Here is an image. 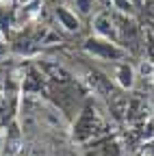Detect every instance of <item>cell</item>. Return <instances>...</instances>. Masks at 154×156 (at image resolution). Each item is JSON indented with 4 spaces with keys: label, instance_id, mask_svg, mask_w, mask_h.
Listing matches in <instances>:
<instances>
[{
    "label": "cell",
    "instance_id": "52a82bcc",
    "mask_svg": "<svg viewBox=\"0 0 154 156\" xmlns=\"http://www.w3.org/2000/svg\"><path fill=\"white\" fill-rule=\"evenodd\" d=\"M143 58L154 63V30L143 26Z\"/></svg>",
    "mask_w": 154,
    "mask_h": 156
},
{
    "label": "cell",
    "instance_id": "ba28073f",
    "mask_svg": "<svg viewBox=\"0 0 154 156\" xmlns=\"http://www.w3.org/2000/svg\"><path fill=\"white\" fill-rule=\"evenodd\" d=\"M109 9L117 11V13L132 15L134 13V2H132V0H109Z\"/></svg>",
    "mask_w": 154,
    "mask_h": 156
},
{
    "label": "cell",
    "instance_id": "9c48e42d",
    "mask_svg": "<svg viewBox=\"0 0 154 156\" xmlns=\"http://www.w3.org/2000/svg\"><path fill=\"white\" fill-rule=\"evenodd\" d=\"M141 156H154V139H145L141 145Z\"/></svg>",
    "mask_w": 154,
    "mask_h": 156
},
{
    "label": "cell",
    "instance_id": "8992f818",
    "mask_svg": "<svg viewBox=\"0 0 154 156\" xmlns=\"http://www.w3.org/2000/svg\"><path fill=\"white\" fill-rule=\"evenodd\" d=\"M65 5H67L76 15H78L81 20H91L100 9H104V7L98 5V0H67Z\"/></svg>",
    "mask_w": 154,
    "mask_h": 156
},
{
    "label": "cell",
    "instance_id": "5b68a950",
    "mask_svg": "<svg viewBox=\"0 0 154 156\" xmlns=\"http://www.w3.org/2000/svg\"><path fill=\"white\" fill-rule=\"evenodd\" d=\"M113 65H115L113 78H115V83H117V87L124 89V91L134 89V85H137V69L128 61H120V63H113Z\"/></svg>",
    "mask_w": 154,
    "mask_h": 156
},
{
    "label": "cell",
    "instance_id": "7a4b0ae2",
    "mask_svg": "<svg viewBox=\"0 0 154 156\" xmlns=\"http://www.w3.org/2000/svg\"><path fill=\"white\" fill-rule=\"evenodd\" d=\"M98 128H100V119L95 115V111L91 106H85L78 115V119H76V124H74V136L78 141H87L98 132Z\"/></svg>",
    "mask_w": 154,
    "mask_h": 156
},
{
    "label": "cell",
    "instance_id": "277c9868",
    "mask_svg": "<svg viewBox=\"0 0 154 156\" xmlns=\"http://www.w3.org/2000/svg\"><path fill=\"white\" fill-rule=\"evenodd\" d=\"M52 15L56 20V24H59L65 33H78L83 28V20L76 15L67 5H54L52 7Z\"/></svg>",
    "mask_w": 154,
    "mask_h": 156
},
{
    "label": "cell",
    "instance_id": "6da1fadb",
    "mask_svg": "<svg viewBox=\"0 0 154 156\" xmlns=\"http://www.w3.org/2000/svg\"><path fill=\"white\" fill-rule=\"evenodd\" d=\"M83 52L95 61H104V63H120L128 58V52L113 39L100 37V35H87L83 41Z\"/></svg>",
    "mask_w": 154,
    "mask_h": 156
},
{
    "label": "cell",
    "instance_id": "30bf717a",
    "mask_svg": "<svg viewBox=\"0 0 154 156\" xmlns=\"http://www.w3.org/2000/svg\"><path fill=\"white\" fill-rule=\"evenodd\" d=\"M98 5L104 7V9H109V0H98Z\"/></svg>",
    "mask_w": 154,
    "mask_h": 156
},
{
    "label": "cell",
    "instance_id": "3957f363",
    "mask_svg": "<svg viewBox=\"0 0 154 156\" xmlns=\"http://www.w3.org/2000/svg\"><path fill=\"white\" fill-rule=\"evenodd\" d=\"M91 33L106 39L117 41V26H115V13L111 9H100L91 17Z\"/></svg>",
    "mask_w": 154,
    "mask_h": 156
}]
</instances>
